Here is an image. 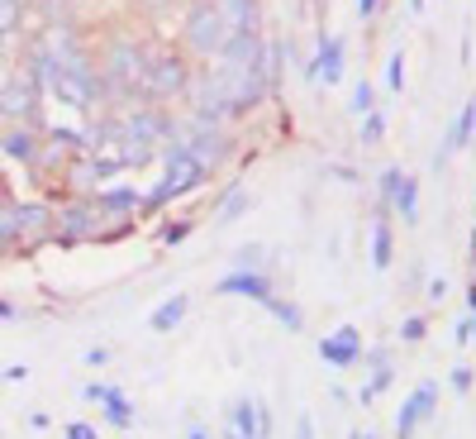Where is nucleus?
<instances>
[{"label":"nucleus","mask_w":476,"mask_h":439,"mask_svg":"<svg viewBox=\"0 0 476 439\" xmlns=\"http://www.w3.org/2000/svg\"><path fill=\"white\" fill-rule=\"evenodd\" d=\"M352 110H357V115L377 110V91H371V87H367V81H362V87H357V91H352Z\"/></svg>","instance_id":"4be33fe9"},{"label":"nucleus","mask_w":476,"mask_h":439,"mask_svg":"<svg viewBox=\"0 0 476 439\" xmlns=\"http://www.w3.org/2000/svg\"><path fill=\"white\" fill-rule=\"evenodd\" d=\"M296 439H315V416H310V411L300 416V425H296Z\"/></svg>","instance_id":"c756f323"},{"label":"nucleus","mask_w":476,"mask_h":439,"mask_svg":"<svg viewBox=\"0 0 476 439\" xmlns=\"http://www.w3.org/2000/svg\"><path fill=\"white\" fill-rule=\"evenodd\" d=\"M310 81H325V87H338V81H343V39H338V33H325L319 58L310 67Z\"/></svg>","instance_id":"9b49d317"},{"label":"nucleus","mask_w":476,"mask_h":439,"mask_svg":"<svg viewBox=\"0 0 476 439\" xmlns=\"http://www.w3.org/2000/svg\"><path fill=\"white\" fill-rule=\"evenodd\" d=\"M5 320H20V306H14V301H5V296H0V325H5Z\"/></svg>","instance_id":"7c9ffc66"},{"label":"nucleus","mask_w":476,"mask_h":439,"mask_svg":"<svg viewBox=\"0 0 476 439\" xmlns=\"http://www.w3.org/2000/svg\"><path fill=\"white\" fill-rule=\"evenodd\" d=\"M471 129H476V100H467V106L457 110V120L448 129V144H444V158L448 154H462V148L471 144Z\"/></svg>","instance_id":"4468645a"},{"label":"nucleus","mask_w":476,"mask_h":439,"mask_svg":"<svg viewBox=\"0 0 476 439\" xmlns=\"http://www.w3.org/2000/svg\"><path fill=\"white\" fill-rule=\"evenodd\" d=\"M53 239V206L48 201H20V248Z\"/></svg>","instance_id":"0eeeda50"},{"label":"nucleus","mask_w":476,"mask_h":439,"mask_svg":"<svg viewBox=\"0 0 476 439\" xmlns=\"http://www.w3.org/2000/svg\"><path fill=\"white\" fill-rule=\"evenodd\" d=\"M224 39H229V29H224V14H219V5H215V0H196V5L186 10L181 43L191 48L196 58H219Z\"/></svg>","instance_id":"f257e3e1"},{"label":"nucleus","mask_w":476,"mask_h":439,"mask_svg":"<svg viewBox=\"0 0 476 439\" xmlns=\"http://www.w3.org/2000/svg\"><path fill=\"white\" fill-rule=\"evenodd\" d=\"M206 177H210V167H206V163H200V158H191L186 148H172V158H167V167H162V182H158V187H152V191L143 196V206L162 210L167 201H177L181 191L200 187Z\"/></svg>","instance_id":"f03ea898"},{"label":"nucleus","mask_w":476,"mask_h":439,"mask_svg":"<svg viewBox=\"0 0 476 439\" xmlns=\"http://www.w3.org/2000/svg\"><path fill=\"white\" fill-rule=\"evenodd\" d=\"M377 10H381V0H357V14H362V20H371Z\"/></svg>","instance_id":"2f4dec72"},{"label":"nucleus","mask_w":476,"mask_h":439,"mask_svg":"<svg viewBox=\"0 0 476 439\" xmlns=\"http://www.w3.org/2000/svg\"><path fill=\"white\" fill-rule=\"evenodd\" d=\"M191 229H196L191 220H177V225H167V229H162V244L172 248V244H181V239H186V234H191Z\"/></svg>","instance_id":"5701e85b"},{"label":"nucleus","mask_w":476,"mask_h":439,"mask_svg":"<svg viewBox=\"0 0 476 439\" xmlns=\"http://www.w3.org/2000/svg\"><path fill=\"white\" fill-rule=\"evenodd\" d=\"M362 359L371 363V382L362 387V401H377L390 387V359H386V349H371V353H362Z\"/></svg>","instance_id":"2eb2a0df"},{"label":"nucleus","mask_w":476,"mask_h":439,"mask_svg":"<svg viewBox=\"0 0 476 439\" xmlns=\"http://www.w3.org/2000/svg\"><path fill=\"white\" fill-rule=\"evenodd\" d=\"M224 439H258V434H233V430H229V434H224Z\"/></svg>","instance_id":"f704fd0d"},{"label":"nucleus","mask_w":476,"mask_h":439,"mask_svg":"<svg viewBox=\"0 0 476 439\" xmlns=\"http://www.w3.org/2000/svg\"><path fill=\"white\" fill-rule=\"evenodd\" d=\"M181 315H186V296L177 292V296H167L162 306L152 311V320H148V325L158 330V334H167V330H177V325H181Z\"/></svg>","instance_id":"f3484780"},{"label":"nucleus","mask_w":476,"mask_h":439,"mask_svg":"<svg viewBox=\"0 0 476 439\" xmlns=\"http://www.w3.org/2000/svg\"><path fill=\"white\" fill-rule=\"evenodd\" d=\"M438 411V382H419L410 397L400 401V416H396V439H410L424 420Z\"/></svg>","instance_id":"39448f33"},{"label":"nucleus","mask_w":476,"mask_h":439,"mask_svg":"<svg viewBox=\"0 0 476 439\" xmlns=\"http://www.w3.org/2000/svg\"><path fill=\"white\" fill-rule=\"evenodd\" d=\"M448 382L457 387V392H471V368H453V373H448Z\"/></svg>","instance_id":"cd10ccee"},{"label":"nucleus","mask_w":476,"mask_h":439,"mask_svg":"<svg viewBox=\"0 0 476 439\" xmlns=\"http://www.w3.org/2000/svg\"><path fill=\"white\" fill-rule=\"evenodd\" d=\"M0 115L20 125H39L43 129V87L29 72H14L0 81Z\"/></svg>","instance_id":"20e7f679"},{"label":"nucleus","mask_w":476,"mask_h":439,"mask_svg":"<svg viewBox=\"0 0 476 439\" xmlns=\"http://www.w3.org/2000/svg\"><path fill=\"white\" fill-rule=\"evenodd\" d=\"M390 258H396V234H390V225L381 220V225H377V239H371V263H377V273H386Z\"/></svg>","instance_id":"a211bd4d"},{"label":"nucleus","mask_w":476,"mask_h":439,"mask_svg":"<svg viewBox=\"0 0 476 439\" xmlns=\"http://www.w3.org/2000/svg\"><path fill=\"white\" fill-rule=\"evenodd\" d=\"M319 359L334 363V368H352L362 359V334H357V325H338L334 334H325V340H319Z\"/></svg>","instance_id":"6e6552de"},{"label":"nucleus","mask_w":476,"mask_h":439,"mask_svg":"<svg viewBox=\"0 0 476 439\" xmlns=\"http://www.w3.org/2000/svg\"><path fill=\"white\" fill-rule=\"evenodd\" d=\"M424 330H429V325H424V320H405V325H400V340H424Z\"/></svg>","instance_id":"bb28decb"},{"label":"nucleus","mask_w":476,"mask_h":439,"mask_svg":"<svg viewBox=\"0 0 476 439\" xmlns=\"http://www.w3.org/2000/svg\"><path fill=\"white\" fill-rule=\"evenodd\" d=\"M43 148V129L39 125H14V129H0V154L10 163H33Z\"/></svg>","instance_id":"1a4fd4ad"},{"label":"nucleus","mask_w":476,"mask_h":439,"mask_svg":"<svg viewBox=\"0 0 476 439\" xmlns=\"http://www.w3.org/2000/svg\"><path fill=\"white\" fill-rule=\"evenodd\" d=\"M381 134H386V115L381 110H367L362 115V144H377Z\"/></svg>","instance_id":"412c9836"},{"label":"nucleus","mask_w":476,"mask_h":439,"mask_svg":"<svg viewBox=\"0 0 476 439\" xmlns=\"http://www.w3.org/2000/svg\"><path fill=\"white\" fill-rule=\"evenodd\" d=\"M186 439H210V434H206V430H200V425H196V430H186Z\"/></svg>","instance_id":"72a5a7b5"},{"label":"nucleus","mask_w":476,"mask_h":439,"mask_svg":"<svg viewBox=\"0 0 476 439\" xmlns=\"http://www.w3.org/2000/svg\"><path fill=\"white\" fill-rule=\"evenodd\" d=\"M352 439H371V434H352Z\"/></svg>","instance_id":"e433bc0d"},{"label":"nucleus","mask_w":476,"mask_h":439,"mask_svg":"<svg viewBox=\"0 0 476 439\" xmlns=\"http://www.w3.org/2000/svg\"><path fill=\"white\" fill-rule=\"evenodd\" d=\"M62 434H67V439H100L96 425H87V420H72V425H67Z\"/></svg>","instance_id":"393cba45"},{"label":"nucleus","mask_w":476,"mask_h":439,"mask_svg":"<svg viewBox=\"0 0 476 439\" xmlns=\"http://www.w3.org/2000/svg\"><path fill=\"white\" fill-rule=\"evenodd\" d=\"M238 267H262V248H258V244L238 248Z\"/></svg>","instance_id":"a878e982"},{"label":"nucleus","mask_w":476,"mask_h":439,"mask_svg":"<svg viewBox=\"0 0 476 439\" xmlns=\"http://www.w3.org/2000/svg\"><path fill=\"white\" fill-rule=\"evenodd\" d=\"M410 10H415V14H419V10H424V0H410Z\"/></svg>","instance_id":"c9c22d12"},{"label":"nucleus","mask_w":476,"mask_h":439,"mask_svg":"<svg viewBox=\"0 0 476 439\" xmlns=\"http://www.w3.org/2000/svg\"><path fill=\"white\" fill-rule=\"evenodd\" d=\"M386 91H405V58L400 53H390V62H386Z\"/></svg>","instance_id":"aec40b11"},{"label":"nucleus","mask_w":476,"mask_h":439,"mask_svg":"<svg viewBox=\"0 0 476 439\" xmlns=\"http://www.w3.org/2000/svg\"><path fill=\"white\" fill-rule=\"evenodd\" d=\"M267 311L277 315V320H281V325L291 330V334H300V330H305V315H300V306H296V301H281V296H271V301H267Z\"/></svg>","instance_id":"6ab92c4d"},{"label":"nucleus","mask_w":476,"mask_h":439,"mask_svg":"<svg viewBox=\"0 0 476 439\" xmlns=\"http://www.w3.org/2000/svg\"><path fill=\"white\" fill-rule=\"evenodd\" d=\"M81 397H87V401H100V406H105V420H110V425H133V406H129L124 397H119V387L91 382Z\"/></svg>","instance_id":"f8f14e48"},{"label":"nucleus","mask_w":476,"mask_h":439,"mask_svg":"<svg viewBox=\"0 0 476 439\" xmlns=\"http://www.w3.org/2000/svg\"><path fill=\"white\" fill-rule=\"evenodd\" d=\"M87 363H91V368H105V363H110V349H100V344L87 349Z\"/></svg>","instance_id":"c85d7f7f"},{"label":"nucleus","mask_w":476,"mask_h":439,"mask_svg":"<svg viewBox=\"0 0 476 439\" xmlns=\"http://www.w3.org/2000/svg\"><path fill=\"white\" fill-rule=\"evenodd\" d=\"M229 430L233 434H258V401L252 397H238L229 406Z\"/></svg>","instance_id":"dca6fc26"},{"label":"nucleus","mask_w":476,"mask_h":439,"mask_svg":"<svg viewBox=\"0 0 476 439\" xmlns=\"http://www.w3.org/2000/svg\"><path fill=\"white\" fill-rule=\"evenodd\" d=\"M186 91H191V67H186V58H177V53H152L139 96L152 100V106H162V100H177Z\"/></svg>","instance_id":"7ed1b4c3"},{"label":"nucleus","mask_w":476,"mask_h":439,"mask_svg":"<svg viewBox=\"0 0 476 439\" xmlns=\"http://www.w3.org/2000/svg\"><path fill=\"white\" fill-rule=\"evenodd\" d=\"M386 206L396 210L405 225H415V220H419V182H415L410 173H400L396 187H390V196H386Z\"/></svg>","instance_id":"ddd939ff"},{"label":"nucleus","mask_w":476,"mask_h":439,"mask_svg":"<svg viewBox=\"0 0 476 439\" xmlns=\"http://www.w3.org/2000/svg\"><path fill=\"white\" fill-rule=\"evenodd\" d=\"M248 206H252V201H248L243 191H233V196H229V206H224V220H238V215H243Z\"/></svg>","instance_id":"b1692460"},{"label":"nucleus","mask_w":476,"mask_h":439,"mask_svg":"<svg viewBox=\"0 0 476 439\" xmlns=\"http://www.w3.org/2000/svg\"><path fill=\"white\" fill-rule=\"evenodd\" d=\"M215 296H248V301H258V306H267L277 292H271V277L262 267H233L229 277L215 282Z\"/></svg>","instance_id":"423d86ee"},{"label":"nucleus","mask_w":476,"mask_h":439,"mask_svg":"<svg viewBox=\"0 0 476 439\" xmlns=\"http://www.w3.org/2000/svg\"><path fill=\"white\" fill-rule=\"evenodd\" d=\"M229 33H262V0H215Z\"/></svg>","instance_id":"9d476101"},{"label":"nucleus","mask_w":476,"mask_h":439,"mask_svg":"<svg viewBox=\"0 0 476 439\" xmlns=\"http://www.w3.org/2000/svg\"><path fill=\"white\" fill-rule=\"evenodd\" d=\"M143 5H148L152 14H162V10H167V0H143Z\"/></svg>","instance_id":"473e14b6"}]
</instances>
